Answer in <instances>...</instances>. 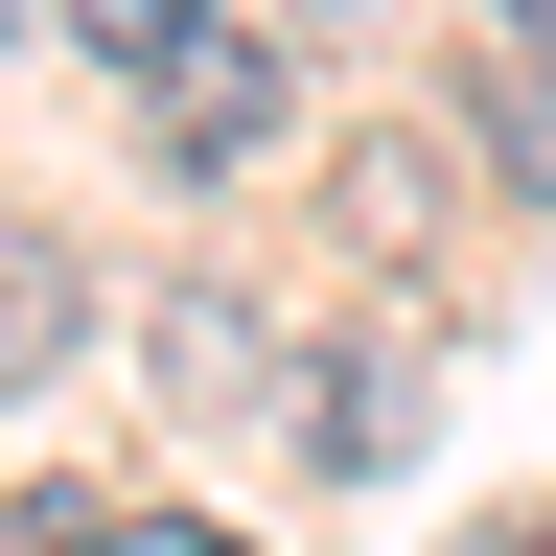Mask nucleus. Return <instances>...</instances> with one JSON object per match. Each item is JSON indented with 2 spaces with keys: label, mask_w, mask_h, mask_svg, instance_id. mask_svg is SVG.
Masks as SVG:
<instances>
[{
  "label": "nucleus",
  "mask_w": 556,
  "mask_h": 556,
  "mask_svg": "<svg viewBox=\"0 0 556 556\" xmlns=\"http://www.w3.org/2000/svg\"><path fill=\"white\" fill-rule=\"evenodd\" d=\"M255 116H278V47H232V24L163 47V139H186V163H255Z\"/></svg>",
  "instance_id": "f257e3e1"
},
{
  "label": "nucleus",
  "mask_w": 556,
  "mask_h": 556,
  "mask_svg": "<svg viewBox=\"0 0 556 556\" xmlns=\"http://www.w3.org/2000/svg\"><path fill=\"white\" fill-rule=\"evenodd\" d=\"M302 417H325V441H348V464H394V441H417V371H371V348H348V371H325Z\"/></svg>",
  "instance_id": "f03ea898"
},
{
  "label": "nucleus",
  "mask_w": 556,
  "mask_h": 556,
  "mask_svg": "<svg viewBox=\"0 0 556 556\" xmlns=\"http://www.w3.org/2000/svg\"><path fill=\"white\" fill-rule=\"evenodd\" d=\"M70 24H93V70H163V47H208V24H232V0H70Z\"/></svg>",
  "instance_id": "7ed1b4c3"
},
{
  "label": "nucleus",
  "mask_w": 556,
  "mask_h": 556,
  "mask_svg": "<svg viewBox=\"0 0 556 556\" xmlns=\"http://www.w3.org/2000/svg\"><path fill=\"white\" fill-rule=\"evenodd\" d=\"M47 348H70V278H47V255H0V371H47Z\"/></svg>",
  "instance_id": "20e7f679"
},
{
  "label": "nucleus",
  "mask_w": 556,
  "mask_h": 556,
  "mask_svg": "<svg viewBox=\"0 0 556 556\" xmlns=\"http://www.w3.org/2000/svg\"><path fill=\"white\" fill-rule=\"evenodd\" d=\"M93 556H255V533H208V510H116Z\"/></svg>",
  "instance_id": "39448f33"
},
{
  "label": "nucleus",
  "mask_w": 556,
  "mask_h": 556,
  "mask_svg": "<svg viewBox=\"0 0 556 556\" xmlns=\"http://www.w3.org/2000/svg\"><path fill=\"white\" fill-rule=\"evenodd\" d=\"M0 556H93V510H24V533H0Z\"/></svg>",
  "instance_id": "423d86ee"
},
{
  "label": "nucleus",
  "mask_w": 556,
  "mask_h": 556,
  "mask_svg": "<svg viewBox=\"0 0 556 556\" xmlns=\"http://www.w3.org/2000/svg\"><path fill=\"white\" fill-rule=\"evenodd\" d=\"M464 556H556V533H464Z\"/></svg>",
  "instance_id": "0eeeda50"
},
{
  "label": "nucleus",
  "mask_w": 556,
  "mask_h": 556,
  "mask_svg": "<svg viewBox=\"0 0 556 556\" xmlns=\"http://www.w3.org/2000/svg\"><path fill=\"white\" fill-rule=\"evenodd\" d=\"M0 24H70V0H0Z\"/></svg>",
  "instance_id": "6e6552de"
},
{
  "label": "nucleus",
  "mask_w": 556,
  "mask_h": 556,
  "mask_svg": "<svg viewBox=\"0 0 556 556\" xmlns=\"http://www.w3.org/2000/svg\"><path fill=\"white\" fill-rule=\"evenodd\" d=\"M510 24H556V0H510Z\"/></svg>",
  "instance_id": "1a4fd4ad"
}]
</instances>
